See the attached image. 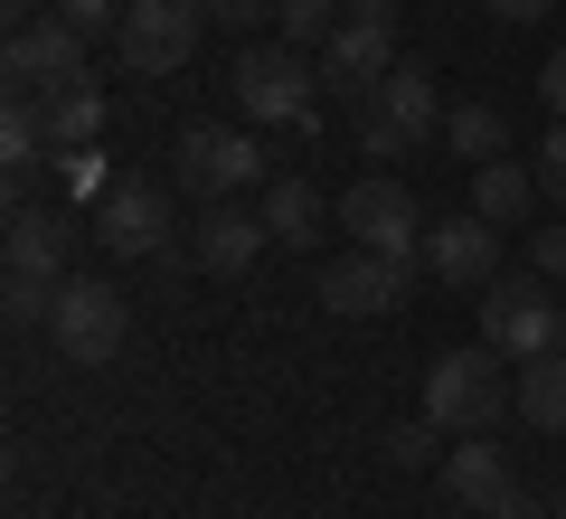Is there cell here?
<instances>
[{
	"label": "cell",
	"mask_w": 566,
	"mask_h": 519,
	"mask_svg": "<svg viewBox=\"0 0 566 519\" xmlns=\"http://www.w3.org/2000/svg\"><path fill=\"white\" fill-rule=\"evenodd\" d=\"M255 208H264V227H274L283 256L322 237V189H312V180H264V199H255Z\"/></svg>",
	"instance_id": "cell-19"
},
{
	"label": "cell",
	"mask_w": 566,
	"mask_h": 519,
	"mask_svg": "<svg viewBox=\"0 0 566 519\" xmlns=\"http://www.w3.org/2000/svg\"><path fill=\"white\" fill-rule=\"evenodd\" d=\"M528 170H538V199L566 208V123H547V142H538V160H528Z\"/></svg>",
	"instance_id": "cell-25"
},
{
	"label": "cell",
	"mask_w": 566,
	"mask_h": 519,
	"mask_svg": "<svg viewBox=\"0 0 566 519\" xmlns=\"http://www.w3.org/2000/svg\"><path fill=\"white\" fill-rule=\"evenodd\" d=\"M557 350H566V312H557Z\"/></svg>",
	"instance_id": "cell-34"
},
{
	"label": "cell",
	"mask_w": 566,
	"mask_h": 519,
	"mask_svg": "<svg viewBox=\"0 0 566 519\" xmlns=\"http://www.w3.org/2000/svg\"><path fill=\"white\" fill-rule=\"evenodd\" d=\"M424 274L434 283H463V293H482V283H501V227L491 218H444V227H424Z\"/></svg>",
	"instance_id": "cell-12"
},
{
	"label": "cell",
	"mask_w": 566,
	"mask_h": 519,
	"mask_svg": "<svg viewBox=\"0 0 566 519\" xmlns=\"http://www.w3.org/2000/svg\"><path fill=\"white\" fill-rule=\"evenodd\" d=\"M528 208H538V170H528V160H482V170H472V218L520 227Z\"/></svg>",
	"instance_id": "cell-18"
},
{
	"label": "cell",
	"mask_w": 566,
	"mask_h": 519,
	"mask_svg": "<svg viewBox=\"0 0 566 519\" xmlns=\"http://www.w3.org/2000/svg\"><path fill=\"white\" fill-rule=\"evenodd\" d=\"M123 10H133V0H57V20H76L85 39H95V29H123Z\"/></svg>",
	"instance_id": "cell-27"
},
{
	"label": "cell",
	"mask_w": 566,
	"mask_h": 519,
	"mask_svg": "<svg viewBox=\"0 0 566 519\" xmlns=\"http://www.w3.org/2000/svg\"><path fill=\"white\" fill-rule=\"evenodd\" d=\"M444 152L472 160V170H482V160H510V123L491 114V104H453L444 114Z\"/></svg>",
	"instance_id": "cell-21"
},
{
	"label": "cell",
	"mask_w": 566,
	"mask_h": 519,
	"mask_svg": "<svg viewBox=\"0 0 566 519\" xmlns=\"http://www.w3.org/2000/svg\"><path fill=\"white\" fill-rule=\"evenodd\" d=\"M434 435H444V425H434V416L397 425V435H387V463H397V473H434V463H444V454H434Z\"/></svg>",
	"instance_id": "cell-24"
},
{
	"label": "cell",
	"mask_w": 566,
	"mask_h": 519,
	"mask_svg": "<svg viewBox=\"0 0 566 519\" xmlns=\"http://www.w3.org/2000/svg\"><path fill=\"white\" fill-rule=\"evenodd\" d=\"M482 10H491V20H501V29H538L547 10H557V0H482Z\"/></svg>",
	"instance_id": "cell-29"
},
{
	"label": "cell",
	"mask_w": 566,
	"mask_h": 519,
	"mask_svg": "<svg viewBox=\"0 0 566 519\" xmlns=\"http://www.w3.org/2000/svg\"><path fill=\"white\" fill-rule=\"evenodd\" d=\"M95 246L104 256H161L170 246V199L151 180H104L95 189Z\"/></svg>",
	"instance_id": "cell-11"
},
{
	"label": "cell",
	"mask_w": 566,
	"mask_h": 519,
	"mask_svg": "<svg viewBox=\"0 0 566 519\" xmlns=\"http://www.w3.org/2000/svg\"><path fill=\"white\" fill-rule=\"evenodd\" d=\"M340 20H378V29H397V0H340Z\"/></svg>",
	"instance_id": "cell-33"
},
{
	"label": "cell",
	"mask_w": 566,
	"mask_h": 519,
	"mask_svg": "<svg viewBox=\"0 0 566 519\" xmlns=\"http://www.w3.org/2000/svg\"><path fill=\"white\" fill-rule=\"evenodd\" d=\"M189 48H199V0H133L114 29L123 76H180Z\"/></svg>",
	"instance_id": "cell-4"
},
{
	"label": "cell",
	"mask_w": 566,
	"mask_h": 519,
	"mask_svg": "<svg viewBox=\"0 0 566 519\" xmlns=\"http://www.w3.org/2000/svg\"><path fill=\"white\" fill-rule=\"evenodd\" d=\"M274 29H283V48H312L322 58L331 29H340V0H274Z\"/></svg>",
	"instance_id": "cell-23"
},
{
	"label": "cell",
	"mask_w": 566,
	"mask_h": 519,
	"mask_svg": "<svg viewBox=\"0 0 566 519\" xmlns=\"http://www.w3.org/2000/svg\"><path fill=\"white\" fill-rule=\"evenodd\" d=\"M359 114H378L387 133L406 142V152H416V142H434V133H444V114H434V76H424V66H406V58H397V76H387L378 95L359 104Z\"/></svg>",
	"instance_id": "cell-14"
},
{
	"label": "cell",
	"mask_w": 566,
	"mask_h": 519,
	"mask_svg": "<svg viewBox=\"0 0 566 519\" xmlns=\"http://www.w3.org/2000/svg\"><path fill=\"white\" fill-rule=\"evenodd\" d=\"M510 406H520L538 435H566V350H538V360L510 369Z\"/></svg>",
	"instance_id": "cell-17"
},
{
	"label": "cell",
	"mask_w": 566,
	"mask_h": 519,
	"mask_svg": "<svg viewBox=\"0 0 566 519\" xmlns=\"http://www.w3.org/2000/svg\"><path fill=\"white\" fill-rule=\"evenodd\" d=\"M340 227L368 256H424V208H416L406 180H349L340 189Z\"/></svg>",
	"instance_id": "cell-6"
},
{
	"label": "cell",
	"mask_w": 566,
	"mask_h": 519,
	"mask_svg": "<svg viewBox=\"0 0 566 519\" xmlns=\"http://www.w3.org/2000/svg\"><path fill=\"white\" fill-rule=\"evenodd\" d=\"M312 66H322V95L359 114V104L378 95L387 76H397V29H378V20H340V29H331V48H322Z\"/></svg>",
	"instance_id": "cell-9"
},
{
	"label": "cell",
	"mask_w": 566,
	"mask_h": 519,
	"mask_svg": "<svg viewBox=\"0 0 566 519\" xmlns=\"http://www.w3.org/2000/svg\"><path fill=\"white\" fill-rule=\"evenodd\" d=\"M57 142H48V104L39 95H10V114H0V160H10V180H20L29 160H48Z\"/></svg>",
	"instance_id": "cell-22"
},
{
	"label": "cell",
	"mask_w": 566,
	"mask_h": 519,
	"mask_svg": "<svg viewBox=\"0 0 566 519\" xmlns=\"http://www.w3.org/2000/svg\"><path fill=\"white\" fill-rule=\"evenodd\" d=\"M528 264H538L547 283H566V208H557V218L538 227V237H528Z\"/></svg>",
	"instance_id": "cell-26"
},
{
	"label": "cell",
	"mask_w": 566,
	"mask_h": 519,
	"mask_svg": "<svg viewBox=\"0 0 566 519\" xmlns=\"http://www.w3.org/2000/svg\"><path fill=\"white\" fill-rule=\"evenodd\" d=\"M359 152H368V160H397V152H406V142H397V133H387V123H378V114H359Z\"/></svg>",
	"instance_id": "cell-31"
},
{
	"label": "cell",
	"mask_w": 566,
	"mask_h": 519,
	"mask_svg": "<svg viewBox=\"0 0 566 519\" xmlns=\"http://www.w3.org/2000/svg\"><path fill=\"white\" fill-rule=\"evenodd\" d=\"M482 519H547V510H538V500H528V491H520V481H510V491H501V500H491V510H482Z\"/></svg>",
	"instance_id": "cell-32"
},
{
	"label": "cell",
	"mask_w": 566,
	"mask_h": 519,
	"mask_svg": "<svg viewBox=\"0 0 566 519\" xmlns=\"http://www.w3.org/2000/svg\"><path fill=\"white\" fill-rule=\"evenodd\" d=\"M227 85H237L245 123H312V104H322V66L303 48H245Z\"/></svg>",
	"instance_id": "cell-2"
},
{
	"label": "cell",
	"mask_w": 566,
	"mask_h": 519,
	"mask_svg": "<svg viewBox=\"0 0 566 519\" xmlns=\"http://www.w3.org/2000/svg\"><path fill=\"white\" fill-rule=\"evenodd\" d=\"M557 312H566V302H547V274H538V264L510 274V283H482V340L501 350L510 369L538 360V350H557Z\"/></svg>",
	"instance_id": "cell-3"
},
{
	"label": "cell",
	"mask_w": 566,
	"mask_h": 519,
	"mask_svg": "<svg viewBox=\"0 0 566 519\" xmlns=\"http://www.w3.org/2000/svg\"><path fill=\"white\" fill-rule=\"evenodd\" d=\"M434 481H444V491L463 500V510H491V500L510 491V454H501L491 435H463L444 463H434Z\"/></svg>",
	"instance_id": "cell-16"
},
{
	"label": "cell",
	"mask_w": 566,
	"mask_h": 519,
	"mask_svg": "<svg viewBox=\"0 0 566 519\" xmlns=\"http://www.w3.org/2000/svg\"><path fill=\"white\" fill-rule=\"evenodd\" d=\"M10 85H20V95H66V85H95L85 76V29L76 20H57V10H48V20H29L20 39H10Z\"/></svg>",
	"instance_id": "cell-10"
},
{
	"label": "cell",
	"mask_w": 566,
	"mask_h": 519,
	"mask_svg": "<svg viewBox=\"0 0 566 519\" xmlns=\"http://www.w3.org/2000/svg\"><path fill=\"white\" fill-rule=\"evenodd\" d=\"M416 264L424 256H368V246H349V256L322 264V302L340 321H378V312H397V302L416 293Z\"/></svg>",
	"instance_id": "cell-7"
},
{
	"label": "cell",
	"mask_w": 566,
	"mask_h": 519,
	"mask_svg": "<svg viewBox=\"0 0 566 519\" xmlns=\"http://www.w3.org/2000/svg\"><path fill=\"white\" fill-rule=\"evenodd\" d=\"M66 237H76V227L57 218V208H10V274L20 283H66Z\"/></svg>",
	"instance_id": "cell-15"
},
{
	"label": "cell",
	"mask_w": 566,
	"mask_h": 519,
	"mask_svg": "<svg viewBox=\"0 0 566 519\" xmlns=\"http://www.w3.org/2000/svg\"><path fill=\"white\" fill-rule=\"evenodd\" d=\"M557 519H566V491H557Z\"/></svg>",
	"instance_id": "cell-35"
},
{
	"label": "cell",
	"mask_w": 566,
	"mask_h": 519,
	"mask_svg": "<svg viewBox=\"0 0 566 519\" xmlns=\"http://www.w3.org/2000/svg\"><path fill=\"white\" fill-rule=\"evenodd\" d=\"M274 246V227H264V208L245 199H199V227H189V256L208 264V274H245V264Z\"/></svg>",
	"instance_id": "cell-13"
},
{
	"label": "cell",
	"mask_w": 566,
	"mask_h": 519,
	"mask_svg": "<svg viewBox=\"0 0 566 519\" xmlns=\"http://www.w3.org/2000/svg\"><path fill=\"white\" fill-rule=\"evenodd\" d=\"M510 406V360L491 350V340H472V350H444V360L424 369V416L444 425V435H491Z\"/></svg>",
	"instance_id": "cell-1"
},
{
	"label": "cell",
	"mask_w": 566,
	"mask_h": 519,
	"mask_svg": "<svg viewBox=\"0 0 566 519\" xmlns=\"http://www.w3.org/2000/svg\"><path fill=\"white\" fill-rule=\"evenodd\" d=\"M123 321H133V312H123V293H114V283H95V274H66L57 302H48V340H57L66 360H85V369H104L123 350Z\"/></svg>",
	"instance_id": "cell-5"
},
{
	"label": "cell",
	"mask_w": 566,
	"mask_h": 519,
	"mask_svg": "<svg viewBox=\"0 0 566 519\" xmlns=\"http://www.w3.org/2000/svg\"><path fill=\"white\" fill-rule=\"evenodd\" d=\"M264 180V152L255 133H237V123H189L180 133V189L189 199H237V189Z\"/></svg>",
	"instance_id": "cell-8"
},
{
	"label": "cell",
	"mask_w": 566,
	"mask_h": 519,
	"mask_svg": "<svg viewBox=\"0 0 566 519\" xmlns=\"http://www.w3.org/2000/svg\"><path fill=\"white\" fill-rule=\"evenodd\" d=\"M48 104V142H57V152H95L104 142V95L95 85H66V95H39Z\"/></svg>",
	"instance_id": "cell-20"
},
{
	"label": "cell",
	"mask_w": 566,
	"mask_h": 519,
	"mask_svg": "<svg viewBox=\"0 0 566 519\" xmlns=\"http://www.w3.org/2000/svg\"><path fill=\"white\" fill-rule=\"evenodd\" d=\"M538 104H547V114L566 123V48H557V58H547V66H538Z\"/></svg>",
	"instance_id": "cell-30"
},
{
	"label": "cell",
	"mask_w": 566,
	"mask_h": 519,
	"mask_svg": "<svg viewBox=\"0 0 566 519\" xmlns=\"http://www.w3.org/2000/svg\"><path fill=\"white\" fill-rule=\"evenodd\" d=\"M208 20H218V29H264V20H274V0H208Z\"/></svg>",
	"instance_id": "cell-28"
}]
</instances>
